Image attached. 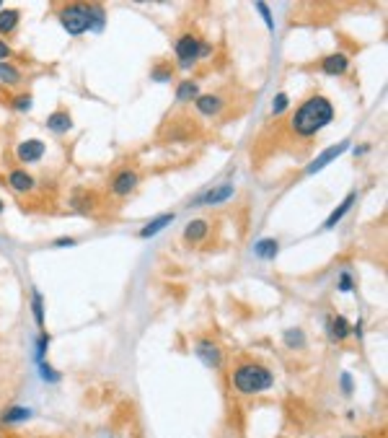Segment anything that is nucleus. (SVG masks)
I'll return each mask as SVG.
<instances>
[{
	"instance_id": "nucleus-1",
	"label": "nucleus",
	"mask_w": 388,
	"mask_h": 438,
	"mask_svg": "<svg viewBox=\"0 0 388 438\" xmlns=\"http://www.w3.org/2000/svg\"><path fill=\"white\" fill-rule=\"evenodd\" d=\"M334 119V107L326 96L313 94L293 112L290 117V132L298 138H313L324 127H329Z\"/></svg>"
},
{
	"instance_id": "nucleus-2",
	"label": "nucleus",
	"mask_w": 388,
	"mask_h": 438,
	"mask_svg": "<svg viewBox=\"0 0 388 438\" xmlns=\"http://www.w3.org/2000/svg\"><path fill=\"white\" fill-rule=\"evenodd\" d=\"M231 387L238 397H259L274 387V374L264 363L241 361L231 371Z\"/></svg>"
},
{
	"instance_id": "nucleus-3",
	"label": "nucleus",
	"mask_w": 388,
	"mask_h": 438,
	"mask_svg": "<svg viewBox=\"0 0 388 438\" xmlns=\"http://www.w3.org/2000/svg\"><path fill=\"white\" fill-rule=\"evenodd\" d=\"M60 24L70 36L86 34L94 26V16H91V5L83 3H68L60 8Z\"/></svg>"
},
{
	"instance_id": "nucleus-4",
	"label": "nucleus",
	"mask_w": 388,
	"mask_h": 438,
	"mask_svg": "<svg viewBox=\"0 0 388 438\" xmlns=\"http://www.w3.org/2000/svg\"><path fill=\"white\" fill-rule=\"evenodd\" d=\"M202 47H205V42H202L197 34H192V32H187V34H181L174 42V52H177V62L179 68H192L197 60H202Z\"/></svg>"
},
{
	"instance_id": "nucleus-5",
	"label": "nucleus",
	"mask_w": 388,
	"mask_h": 438,
	"mask_svg": "<svg viewBox=\"0 0 388 438\" xmlns=\"http://www.w3.org/2000/svg\"><path fill=\"white\" fill-rule=\"evenodd\" d=\"M194 353L200 358L202 363L207 368H215V371H220L223 368V350H220V345L210 340V337H202L194 343Z\"/></svg>"
},
{
	"instance_id": "nucleus-6",
	"label": "nucleus",
	"mask_w": 388,
	"mask_h": 438,
	"mask_svg": "<svg viewBox=\"0 0 388 438\" xmlns=\"http://www.w3.org/2000/svg\"><path fill=\"white\" fill-rule=\"evenodd\" d=\"M138 184H140V177H138L135 169H119L117 174L112 177V182H109V190L114 192L117 197H127V195L138 190Z\"/></svg>"
},
{
	"instance_id": "nucleus-7",
	"label": "nucleus",
	"mask_w": 388,
	"mask_h": 438,
	"mask_svg": "<svg viewBox=\"0 0 388 438\" xmlns=\"http://www.w3.org/2000/svg\"><path fill=\"white\" fill-rule=\"evenodd\" d=\"M44 143L31 138V141H24L18 143V148H16V158L21 161V164H36V161H42V156H44Z\"/></svg>"
},
{
	"instance_id": "nucleus-8",
	"label": "nucleus",
	"mask_w": 388,
	"mask_h": 438,
	"mask_svg": "<svg viewBox=\"0 0 388 438\" xmlns=\"http://www.w3.org/2000/svg\"><path fill=\"white\" fill-rule=\"evenodd\" d=\"M194 107H197V112H200L202 117H218V114L223 112L225 101L218 94H200L194 99Z\"/></svg>"
},
{
	"instance_id": "nucleus-9",
	"label": "nucleus",
	"mask_w": 388,
	"mask_h": 438,
	"mask_svg": "<svg viewBox=\"0 0 388 438\" xmlns=\"http://www.w3.org/2000/svg\"><path fill=\"white\" fill-rule=\"evenodd\" d=\"M326 332H329V337L334 343H344V340L352 334V324L344 319L341 314H337V317H329V319H326Z\"/></svg>"
},
{
	"instance_id": "nucleus-10",
	"label": "nucleus",
	"mask_w": 388,
	"mask_h": 438,
	"mask_svg": "<svg viewBox=\"0 0 388 438\" xmlns=\"http://www.w3.org/2000/svg\"><path fill=\"white\" fill-rule=\"evenodd\" d=\"M347 148H350V141H341L339 145H331L329 151H324V154L318 156V158H316V161H313V164L308 166V171H306V174H316V171H321V169H324V166H329L331 161H334V158H339V156L344 154Z\"/></svg>"
},
{
	"instance_id": "nucleus-11",
	"label": "nucleus",
	"mask_w": 388,
	"mask_h": 438,
	"mask_svg": "<svg viewBox=\"0 0 388 438\" xmlns=\"http://www.w3.org/2000/svg\"><path fill=\"white\" fill-rule=\"evenodd\" d=\"M347 68H350V58L344 52H334V55H326L321 60V71L326 75H344Z\"/></svg>"
},
{
	"instance_id": "nucleus-12",
	"label": "nucleus",
	"mask_w": 388,
	"mask_h": 438,
	"mask_svg": "<svg viewBox=\"0 0 388 438\" xmlns=\"http://www.w3.org/2000/svg\"><path fill=\"white\" fill-rule=\"evenodd\" d=\"M8 187H11L13 192L26 195V192H31L36 187V179L31 177L29 171H24V169H13L11 174H8Z\"/></svg>"
},
{
	"instance_id": "nucleus-13",
	"label": "nucleus",
	"mask_w": 388,
	"mask_h": 438,
	"mask_svg": "<svg viewBox=\"0 0 388 438\" xmlns=\"http://www.w3.org/2000/svg\"><path fill=\"white\" fill-rule=\"evenodd\" d=\"M73 127V119L68 109H57L47 117V130L55 132V135H65V132Z\"/></svg>"
},
{
	"instance_id": "nucleus-14",
	"label": "nucleus",
	"mask_w": 388,
	"mask_h": 438,
	"mask_svg": "<svg viewBox=\"0 0 388 438\" xmlns=\"http://www.w3.org/2000/svg\"><path fill=\"white\" fill-rule=\"evenodd\" d=\"M233 195V184H220L215 190H207L205 195H200L192 205H218V202H225Z\"/></svg>"
},
{
	"instance_id": "nucleus-15",
	"label": "nucleus",
	"mask_w": 388,
	"mask_h": 438,
	"mask_svg": "<svg viewBox=\"0 0 388 438\" xmlns=\"http://www.w3.org/2000/svg\"><path fill=\"white\" fill-rule=\"evenodd\" d=\"M70 205L78 210V213H94L99 200H96L94 192H75L70 197Z\"/></svg>"
},
{
	"instance_id": "nucleus-16",
	"label": "nucleus",
	"mask_w": 388,
	"mask_h": 438,
	"mask_svg": "<svg viewBox=\"0 0 388 438\" xmlns=\"http://www.w3.org/2000/svg\"><path fill=\"white\" fill-rule=\"evenodd\" d=\"M21 21V13L13 8H0V34H13Z\"/></svg>"
},
{
	"instance_id": "nucleus-17",
	"label": "nucleus",
	"mask_w": 388,
	"mask_h": 438,
	"mask_svg": "<svg viewBox=\"0 0 388 438\" xmlns=\"http://www.w3.org/2000/svg\"><path fill=\"white\" fill-rule=\"evenodd\" d=\"M171 221H174V213H164V215H158V218H153L151 223L142 226V228H140V239L155 236V234H158V231H164V228L171 223Z\"/></svg>"
},
{
	"instance_id": "nucleus-18",
	"label": "nucleus",
	"mask_w": 388,
	"mask_h": 438,
	"mask_svg": "<svg viewBox=\"0 0 388 438\" xmlns=\"http://www.w3.org/2000/svg\"><path fill=\"white\" fill-rule=\"evenodd\" d=\"M207 231H210L207 221H192V223L184 228V239H187L189 244H200L202 239L207 236Z\"/></svg>"
},
{
	"instance_id": "nucleus-19",
	"label": "nucleus",
	"mask_w": 388,
	"mask_h": 438,
	"mask_svg": "<svg viewBox=\"0 0 388 438\" xmlns=\"http://www.w3.org/2000/svg\"><path fill=\"white\" fill-rule=\"evenodd\" d=\"M354 197H357V195H354V192H350V195H347V197H344V200H341V205H339V208H337V210H334V213H331L329 218H326V223H324V228H334V226L339 223L341 218H344V215L350 213V208H352Z\"/></svg>"
},
{
	"instance_id": "nucleus-20",
	"label": "nucleus",
	"mask_w": 388,
	"mask_h": 438,
	"mask_svg": "<svg viewBox=\"0 0 388 438\" xmlns=\"http://www.w3.org/2000/svg\"><path fill=\"white\" fill-rule=\"evenodd\" d=\"M277 252H280L277 239H261L257 247H254V254L261 257V260H274V257H277Z\"/></svg>"
},
{
	"instance_id": "nucleus-21",
	"label": "nucleus",
	"mask_w": 388,
	"mask_h": 438,
	"mask_svg": "<svg viewBox=\"0 0 388 438\" xmlns=\"http://www.w3.org/2000/svg\"><path fill=\"white\" fill-rule=\"evenodd\" d=\"M21 71L18 68H13L11 62H0V81L5 83V86H18L21 83Z\"/></svg>"
},
{
	"instance_id": "nucleus-22",
	"label": "nucleus",
	"mask_w": 388,
	"mask_h": 438,
	"mask_svg": "<svg viewBox=\"0 0 388 438\" xmlns=\"http://www.w3.org/2000/svg\"><path fill=\"white\" fill-rule=\"evenodd\" d=\"M200 96V86L197 81H181L177 88V101H192Z\"/></svg>"
},
{
	"instance_id": "nucleus-23",
	"label": "nucleus",
	"mask_w": 388,
	"mask_h": 438,
	"mask_svg": "<svg viewBox=\"0 0 388 438\" xmlns=\"http://www.w3.org/2000/svg\"><path fill=\"white\" fill-rule=\"evenodd\" d=\"M285 345H287V348H298V350H300V348H306V334H303V330H287L285 332Z\"/></svg>"
},
{
	"instance_id": "nucleus-24",
	"label": "nucleus",
	"mask_w": 388,
	"mask_h": 438,
	"mask_svg": "<svg viewBox=\"0 0 388 438\" xmlns=\"http://www.w3.org/2000/svg\"><path fill=\"white\" fill-rule=\"evenodd\" d=\"M31 415L29 407H11L8 413H3V423H18V420H26Z\"/></svg>"
},
{
	"instance_id": "nucleus-25",
	"label": "nucleus",
	"mask_w": 388,
	"mask_h": 438,
	"mask_svg": "<svg viewBox=\"0 0 388 438\" xmlns=\"http://www.w3.org/2000/svg\"><path fill=\"white\" fill-rule=\"evenodd\" d=\"M31 308H34V319L39 327H44V301H42V296H39V291H34V304H31Z\"/></svg>"
},
{
	"instance_id": "nucleus-26",
	"label": "nucleus",
	"mask_w": 388,
	"mask_h": 438,
	"mask_svg": "<svg viewBox=\"0 0 388 438\" xmlns=\"http://www.w3.org/2000/svg\"><path fill=\"white\" fill-rule=\"evenodd\" d=\"M287 104H290L287 94H277L274 96V101H272V114H274V117H280L285 109H287Z\"/></svg>"
},
{
	"instance_id": "nucleus-27",
	"label": "nucleus",
	"mask_w": 388,
	"mask_h": 438,
	"mask_svg": "<svg viewBox=\"0 0 388 438\" xmlns=\"http://www.w3.org/2000/svg\"><path fill=\"white\" fill-rule=\"evenodd\" d=\"M13 109H16V112H29V109H31V94L13 96Z\"/></svg>"
},
{
	"instance_id": "nucleus-28",
	"label": "nucleus",
	"mask_w": 388,
	"mask_h": 438,
	"mask_svg": "<svg viewBox=\"0 0 388 438\" xmlns=\"http://www.w3.org/2000/svg\"><path fill=\"white\" fill-rule=\"evenodd\" d=\"M153 81H158V83H164V81H168L171 75H174V68L171 65H158V68H153Z\"/></svg>"
},
{
	"instance_id": "nucleus-29",
	"label": "nucleus",
	"mask_w": 388,
	"mask_h": 438,
	"mask_svg": "<svg viewBox=\"0 0 388 438\" xmlns=\"http://www.w3.org/2000/svg\"><path fill=\"white\" fill-rule=\"evenodd\" d=\"M352 288H354L352 275H350V273H341V275H339V291H341V293H350Z\"/></svg>"
},
{
	"instance_id": "nucleus-30",
	"label": "nucleus",
	"mask_w": 388,
	"mask_h": 438,
	"mask_svg": "<svg viewBox=\"0 0 388 438\" xmlns=\"http://www.w3.org/2000/svg\"><path fill=\"white\" fill-rule=\"evenodd\" d=\"M13 58L11 45H5V39H0V62H8Z\"/></svg>"
},
{
	"instance_id": "nucleus-31",
	"label": "nucleus",
	"mask_w": 388,
	"mask_h": 438,
	"mask_svg": "<svg viewBox=\"0 0 388 438\" xmlns=\"http://www.w3.org/2000/svg\"><path fill=\"white\" fill-rule=\"evenodd\" d=\"M257 11L261 13V19H264V24L270 26V29H274V24H272V16H270V8H267L264 3H257Z\"/></svg>"
},
{
	"instance_id": "nucleus-32",
	"label": "nucleus",
	"mask_w": 388,
	"mask_h": 438,
	"mask_svg": "<svg viewBox=\"0 0 388 438\" xmlns=\"http://www.w3.org/2000/svg\"><path fill=\"white\" fill-rule=\"evenodd\" d=\"M75 244V239H60L57 241V247H73Z\"/></svg>"
},
{
	"instance_id": "nucleus-33",
	"label": "nucleus",
	"mask_w": 388,
	"mask_h": 438,
	"mask_svg": "<svg viewBox=\"0 0 388 438\" xmlns=\"http://www.w3.org/2000/svg\"><path fill=\"white\" fill-rule=\"evenodd\" d=\"M347 438H370V436H347Z\"/></svg>"
},
{
	"instance_id": "nucleus-34",
	"label": "nucleus",
	"mask_w": 388,
	"mask_h": 438,
	"mask_svg": "<svg viewBox=\"0 0 388 438\" xmlns=\"http://www.w3.org/2000/svg\"><path fill=\"white\" fill-rule=\"evenodd\" d=\"M3 208H5V205H3V200H0V213H3Z\"/></svg>"
},
{
	"instance_id": "nucleus-35",
	"label": "nucleus",
	"mask_w": 388,
	"mask_h": 438,
	"mask_svg": "<svg viewBox=\"0 0 388 438\" xmlns=\"http://www.w3.org/2000/svg\"><path fill=\"white\" fill-rule=\"evenodd\" d=\"M0 5H3V3H0Z\"/></svg>"
},
{
	"instance_id": "nucleus-36",
	"label": "nucleus",
	"mask_w": 388,
	"mask_h": 438,
	"mask_svg": "<svg viewBox=\"0 0 388 438\" xmlns=\"http://www.w3.org/2000/svg\"><path fill=\"white\" fill-rule=\"evenodd\" d=\"M0 438H3V436H0Z\"/></svg>"
}]
</instances>
